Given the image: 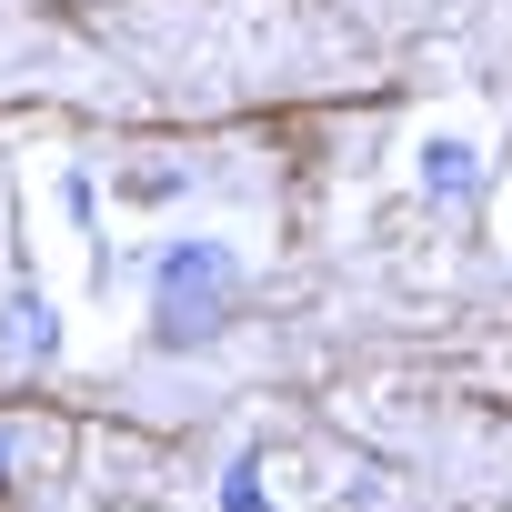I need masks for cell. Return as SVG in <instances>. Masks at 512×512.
I'll use <instances>...</instances> for the list:
<instances>
[{
  "instance_id": "6da1fadb",
  "label": "cell",
  "mask_w": 512,
  "mask_h": 512,
  "mask_svg": "<svg viewBox=\"0 0 512 512\" xmlns=\"http://www.w3.org/2000/svg\"><path fill=\"white\" fill-rule=\"evenodd\" d=\"M231 302H241V262H231L221 241H181L171 262H161V302H151V322H161L171 352H191L201 332L231 322Z\"/></svg>"
},
{
  "instance_id": "7a4b0ae2",
  "label": "cell",
  "mask_w": 512,
  "mask_h": 512,
  "mask_svg": "<svg viewBox=\"0 0 512 512\" xmlns=\"http://www.w3.org/2000/svg\"><path fill=\"white\" fill-rule=\"evenodd\" d=\"M432 191H472V151L442 141V151H432Z\"/></svg>"
},
{
  "instance_id": "3957f363",
  "label": "cell",
  "mask_w": 512,
  "mask_h": 512,
  "mask_svg": "<svg viewBox=\"0 0 512 512\" xmlns=\"http://www.w3.org/2000/svg\"><path fill=\"white\" fill-rule=\"evenodd\" d=\"M231 512H262V472H251V462H231V492H221Z\"/></svg>"
}]
</instances>
